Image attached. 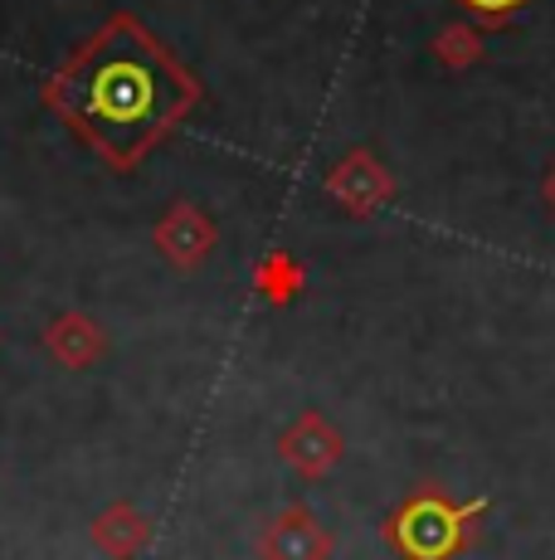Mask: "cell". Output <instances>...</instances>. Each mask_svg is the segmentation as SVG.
<instances>
[{"label":"cell","instance_id":"6da1fadb","mask_svg":"<svg viewBox=\"0 0 555 560\" xmlns=\"http://www.w3.org/2000/svg\"><path fill=\"white\" fill-rule=\"evenodd\" d=\"M39 103L108 171L132 176L190 122L205 103V83L132 10H113L59 59Z\"/></svg>","mask_w":555,"mask_h":560},{"label":"cell","instance_id":"7a4b0ae2","mask_svg":"<svg viewBox=\"0 0 555 560\" xmlns=\"http://www.w3.org/2000/svg\"><path fill=\"white\" fill-rule=\"evenodd\" d=\"M483 512H487V498L458 502L444 482L424 478L380 522V541L400 560H458L473 546Z\"/></svg>","mask_w":555,"mask_h":560},{"label":"cell","instance_id":"3957f363","mask_svg":"<svg viewBox=\"0 0 555 560\" xmlns=\"http://www.w3.org/2000/svg\"><path fill=\"white\" fill-rule=\"evenodd\" d=\"M253 556L259 560H332L336 536L307 502H287V508H278L259 522Z\"/></svg>","mask_w":555,"mask_h":560},{"label":"cell","instance_id":"277c9868","mask_svg":"<svg viewBox=\"0 0 555 560\" xmlns=\"http://www.w3.org/2000/svg\"><path fill=\"white\" fill-rule=\"evenodd\" d=\"M322 190L332 196L351 220H376L380 210L394 200V176L370 147H351L346 156H336V166L322 176Z\"/></svg>","mask_w":555,"mask_h":560},{"label":"cell","instance_id":"5b68a950","mask_svg":"<svg viewBox=\"0 0 555 560\" xmlns=\"http://www.w3.org/2000/svg\"><path fill=\"white\" fill-rule=\"evenodd\" d=\"M278 458L307 482L332 478L346 458V434L322 415V409H303L293 424L278 434Z\"/></svg>","mask_w":555,"mask_h":560},{"label":"cell","instance_id":"8992f818","mask_svg":"<svg viewBox=\"0 0 555 560\" xmlns=\"http://www.w3.org/2000/svg\"><path fill=\"white\" fill-rule=\"evenodd\" d=\"M152 244H156V254H162L170 268L196 273V268H205L210 258H215V249H220V224H215V214L200 210L196 200H176L162 220H156Z\"/></svg>","mask_w":555,"mask_h":560},{"label":"cell","instance_id":"52a82bcc","mask_svg":"<svg viewBox=\"0 0 555 560\" xmlns=\"http://www.w3.org/2000/svg\"><path fill=\"white\" fill-rule=\"evenodd\" d=\"M39 347H45L63 371H88V365H98L108 357V331H103V322L88 317V312H59L45 327Z\"/></svg>","mask_w":555,"mask_h":560},{"label":"cell","instance_id":"ba28073f","mask_svg":"<svg viewBox=\"0 0 555 560\" xmlns=\"http://www.w3.org/2000/svg\"><path fill=\"white\" fill-rule=\"evenodd\" d=\"M88 536L108 560H137L152 546V516L137 508V502H108V508L93 516Z\"/></svg>","mask_w":555,"mask_h":560},{"label":"cell","instance_id":"9c48e42d","mask_svg":"<svg viewBox=\"0 0 555 560\" xmlns=\"http://www.w3.org/2000/svg\"><path fill=\"white\" fill-rule=\"evenodd\" d=\"M303 288H307V273L287 249H269L259 264H253V293H259L263 303L293 307L297 298H303Z\"/></svg>","mask_w":555,"mask_h":560},{"label":"cell","instance_id":"30bf717a","mask_svg":"<svg viewBox=\"0 0 555 560\" xmlns=\"http://www.w3.org/2000/svg\"><path fill=\"white\" fill-rule=\"evenodd\" d=\"M429 49L444 69L463 73V69H473V63H483V30H477L473 20H453V25H444L439 35H434Z\"/></svg>","mask_w":555,"mask_h":560},{"label":"cell","instance_id":"8fae6325","mask_svg":"<svg viewBox=\"0 0 555 560\" xmlns=\"http://www.w3.org/2000/svg\"><path fill=\"white\" fill-rule=\"evenodd\" d=\"M477 30H507L531 0H453Z\"/></svg>","mask_w":555,"mask_h":560},{"label":"cell","instance_id":"7c38bea8","mask_svg":"<svg viewBox=\"0 0 555 560\" xmlns=\"http://www.w3.org/2000/svg\"><path fill=\"white\" fill-rule=\"evenodd\" d=\"M541 205H546V210L555 214V166L546 171V176H541Z\"/></svg>","mask_w":555,"mask_h":560},{"label":"cell","instance_id":"4fadbf2b","mask_svg":"<svg viewBox=\"0 0 555 560\" xmlns=\"http://www.w3.org/2000/svg\"><path fill=\"white\" fill-rule=\"evenodd\" d=\"M458 560H463V556H458Z\"/></svg>","mask_w":555,"mask_h":560}]
</instances>
